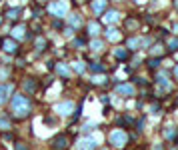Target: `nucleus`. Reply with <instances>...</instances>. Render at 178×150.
Instances as JSON below:
<instances>
[{
  "label": "nucleus",
  "mask_w": 178,
  "mask_h": 150,
  "mask_svg": "<svg viewBox=\"0 0 178 150\" xmlns=\"http://www.w3.org/2000/svg\"><path fill=\"white\" fill-rule=\"evenodd\" d=\"M118 20H120V12H118L116 8H110V10H106L104 16H102V22L108 24V26H114Z\"/></svg>",
  "instance_id": "4468645a"
},
{
  "label": "nucleus",
  "mask_w": 178,
  "mask_h": 150,
  "mask_svg": "<svg viewBox=\"0 0 178 150\" xmlns=\"http://www.w3.org/2000/svg\"><path fill=\"white\" fill-rule=\"evenodd\" d=\"M90 50H92V52H102V50H104V42L98 40V38H94V40L90 42Z\"/></svg>",
  "instance_id": "c756f323"
},
{
  "label": "nucleus",
  "mask_w": 178,
  "mask_h": 150,
  "mask_svg": "<svg viewBox=\"0 0 178 150\" xmlns=\"http://www.w3.org/2000/svg\"><path fill=\"white\" fill-rule=\"evenodd\" d=\"M154 44V38L152 36H132V38H126V48H130L132 52L142 48H148V46Z\"/></svg>",
  "instance_id": "20e7f679"
},
{
  "label": "nucleus",
  "mask_w": 178,
  "mask_h": 150,
  "mask_svg": "<svg viewBox=\"0 0 178 150\" xmlns=\"http://www.w3.org/2000/svg\"><path fill=\"white\" fill-rule=\"evenodd\" d=\"M72 72H76V74H84V72H86V64L82 62V60H74V62H72Z\"/></svg>",
  "instance_id": "cd10ccee"
},
{
  "label": "nucleus",
  "mask_w": 178,
  "mask_h": 150,
  "mask_svg": "<svg viewBox=\"0 0 178 150\" xmlns=\"http://www.w3.org/2000/svg\"><path fill=\"white\" fill-rule=\"evenodd\" d=\"M106 40L108 42H120L122 40V32L118 28H114V26H108V30H106Z\"/></svg>",
  "instance_id": "5701e85b"
},
{
  "label": "nucleus",
  "mask_w": 178,
  "mask_h": 150,
  "mask_svg": "<svg viewBox=\"0 0 178 150\" xmlns=\"http://www.w3.org/2000/svg\"><path fill=\"white\" fill-rule=\"evenodd\" d=\"M100 32H102V24L98 22V20H90V22L86 24V34L92 38H98Z\"/></svg>",
  "instance_id": "f3484780"
},
{
  "label": "nucleus",
  "mask_w": 178,
  "mask_h": 150,
  "mask_svg": "<svg viewBox=\"0 0 178 150\" xmlns=\"http://www.w3.org/2000/svg\"><path fill=\"white\" fill-rule=\"evenodd\" d=\"M20 16H22V8H20V6H16V8H8V10L4 12V18L10 20V22H14V24L20 20Z\"/></svg>",
  "instance_id": "a211bd4d"
},
{
  "label": "nucleus",
  "mask_w": 178,
  "mask_h": 150,
  "mask_svg": "<svg viewBox=\"0 0 178 150\" xmlns=\"http://www.w3.org/2000/svg\"><path fill=\"white\" fill-rule=\"evenodd\" d=\"M0 2H2V0H0Z\"/></svg>",
  "instance_id": "3c124183"
},
{
  "label": "nucleus",
  "mask_w": 178,
  "mask_h": 150,
  "mask_svg": "<svg viewBox=\"0 0 178 150\" xmlns=\"http://www.w3.org/2000/svg\"><path fill=\"white\" fill-rule=\"evenodd\" d=\"M46 10H48L54 18H62V16L68 14L70 4H68V0H50L48 6H46Z\"/></svg>",
  "instance_id": "7ed1b4c3"
},
{
  "label": "nucleus",
  "mask_w": 178,
  "mask_h": 150,
  "mask_svg": "<svg viewBox=\"0 0 178 150\" xmlns=\"http://www.w3.org/2000/svg\"><path fill=\"white\" fill-rule=\"evenodd\" d=\"M114 90H116V94H120V96H124V98H132V96H136V88H134V82L116 84V86H114Z\"/></svg>",
  "instance_id": "1a4fd4ad"
},
{
  "label": "nucleus",
  "mask_w": 178,
  "mask_h": 150,
  "mask_svg": "<svg viewBox=\"0 0 178 150\" xmlns=\"http://www.w3.org/2000/svg\"><path fill=\"white\" fill-rule=\"evenodd\" d=\"M82 108H84V98H82V100H80L78 108H74V112H72V120H78L80 116H82Z\"/></svg>",
  "instance_id": "72a5a7b5"
},
{
  "label": "nucleus",
  "mask_w": 178,
  "mask_h": 150,
  "mask_svg": "<svg viewBox=\"0 0 178 150\" xmlns=\"http://www.w3.org/2000/svg\"><path fill=\"white\" fill-rule=\"evenodd\" d=\"M116 124H118V128H128V126H134V120H132V116L118 114V116H116Z\"/></svg>",
  "instance_id": "393cba45"
},
{
  "label": "nucleus",
  "mask_w": 178,
  "mask_h": 150,
  "mask_svg": "<svg viewBox=\"0 0 178 150\" xmlns=\"http://www.w3.org/2000/svg\"><path fill=\"white\" fill-rule=\"evenodd\" d=\"M172 74H174V78L178 80V64H176V66H174V68H172Z\"/></svg>",
  "instance_id": "c03bdc74"
},
{
  "label": "nucleus",
  "mask_w": 178,
  "mask_h": 150,
  "mask_svg": "<svg viewBox=\"0 0 178 150\" xmlns=\"http://www.w3.org/2000/svg\"><path fill=\"white\" fill-rule=\"evenodd\" d=\"M98 140L94 136H82L78 142L74 144V150H98Z\"/></svg>",
  "instance_id": "0eeeda50"
},
{
  "label": "nucleus",
  "mask_w": 178,
  "mask_h": 150,
  "mask_svg": "<svg viewBox=\"0 0 178 150\" xmlns=\"http://www.w3.org/2000/svg\"><path fill=\"white\" fill-rule=\"evenodd\" d=\"M22 88H24V92H30V94H34L38 88H40V82H38L36 78H24V82H22Z\"/></svg>",
  "instance_id": "6ab92c4d"
},
{
  "label": "nucleus",
  "mask_w": 178,
  "mask_h": 150,
  "mask_svg": "<svg viewBox=\"0 0 178 150\" xmlns=\"http://www.w3.org/2000/svg\"><path fill=\"white\" fill-rule=\"evenodd\" d=\"M132 2H136V4H140V2H144V0H132Z\"/></svg>",
  "instance_id": "09e8293b"
},
{
  "label": "nucleus",
  "mask_w": 178,
  "mask_h": 150,
  "mask_svg": "<svg viewBox=\"0 0 178 150\" xmlns=\"http://www.w3.org/2000/svg\"><path fill=\"white\" fill-rule=\"evenodd\" d=\"M10 36L12 38H14V40H24V38H26L28 36V26H26V24H24V22H16L14 24V26H12V30H10Z\"/></svg>",
  "instance_id": "f8f14e48"
},
{
  "label": "nucleus",
  "mask_w": 178,
  "mask_h": 150,
  "mask_svg": "<svg viewBox=\"0 0 178 150\" xmlns=\"http://www.w3.org/2000/svg\"><path fill=\"white\" fill-rule=\"evenodd\" d=\"M14 82H0V106L8 104L12 98V94H14Z\"/></svg>",
  "instance_id": "6e6552de"
},
{
  "label": "nucleus",
  "mask_w": 178,
  "mask_h": 150,
  "mask_svg": "<svg viewBox=\"0 0 178 150\" xmlns=\"http://www.w3.org/2000/svg\"><path fill=\"white\" fill-rule=\"evenodd\" d=\"M156 86H158V94H166V92H172L174 88V82L170 80V74L164 70H160L156 74Z\"/></svg>",
  "instance_id": "39448f33"
},
{
  "label": "nucleus",
  "mask_w": 178,
  "mask_h": 150,
  "mask_svg": "<svg viewBox=\"0 0 178 150\" xmlns=\"http://www.w3.org/2000/svg\"><path fill=\"white\" fill-rule=\"evenodd\" d=\"M54 110H56L58 116H72V112H74V102H70V100L58 102Z\"/></svg>",
  "instance_id": "9b49d317"
},
{
  "label": "nucleus",
  "mask_w": 178,
  "mask_h": 150,
  "mask_svg": "<svg viewBox=\"0 0 178 150\" xmlns=\"http://www.w3.org/2000/svg\"><path fill=\"white\" fill-rule=\"evenodd\" d=\"M54 72H56L60 78H64V80H70V76H72V68H70L66 62H56V66H54Z\"/></svg>",
  "instance_id": "2eb2a0df"
},
{
  "label": "nucleus",
  "mask_w": 178,
  "mask_h": 150,
  "mask_svg": "<svg viewBox=\"0 0 178 150\" xmlns=\"http://www.w3.org/2000/svg\"><path fill=\"white\" fill-rule=\"evenodd\" d=\"M174 10H178V0H174Z\"/></svg>",
  "instance_id": "49530a36"
},
{
  "label": "nucleus",
  "mask_w": 178,
  "mask_h": 150,
  "mask_svg": "<svg viewBox=\"0 0 178 150\" xmlns=\"http://www.w3.org/2000/svg\"><path fill=\"white\" fill-rule=\"evenodd\" d=\"M88 42H86V38L84 36H76L74 40H72V48H84Z\"/></svg>",
  "instance_id": "2f4dec72"
},
{
  "label": "nucleus",
  "mask_w": 178,
  "mask_h": 150,
  "mask_svg": "<svg viewBox=\"0 0 178 150\" xmlns=\"http://www.w3.org/2000/svg\"><path fill=\"white\" fill-rule=\"evenodd\" d=\"M100 100H102V102H104V104H108V102H110V98L106 96V94H102V96H100Z\"/></svg>",
  "instance_id": "37998d69"
},
{
  "label": "nucleus",
  "mask_w": 178,
  "mask_h": 150,
  "mask_svg": "<svg viewBox=\"0 0 178 150\" xmlns=\"http://www.w3.org/2000/svg\"><path fill=\"white\" fill-rule=\"evenodd\" d=\"M150 54H152V56H160V58H162L164 56V46L160 44V42H158V44H152Z\"/></svg>",
  "instance_id": "7c9ffc66"
},
{
  "label": "nucleus",
  "mask_w": 178,
  "mask_h": 150,
  "mask_svg": "<svg viewBox=\"0 0 178 150\" xmlns=\"http://www.w3.org/2000/svg\"><path fill=\"white\" fill-rule=\"evenodd\" d=\"M88 70H90L92 74H104V72H106V66H104L102 62H90L88 64Z\"/></svg>",
  "instance_id": "a878e982"
},
{
  "label": "nucleus",
  "mask_w": 178,
  "mask_h": 150,
  "mask_svg": "<svg viewBox=\"0 0 178 150\" xmlns=\"http://www.w3.org/2000/svg\"><path fill=\"white\" fill-rule=\"evenodd\" d=\"M16 66H18V68H24V66H26V62H24V58H18V60H16Z\"/></svg>",
  "instance_id": "a19ab883"
},
{
  "label": "nucleus",
  "mask_w": 178,
  "mask_h": 150,
  "mask_svg": "<svg viewBox=\"0 0 178 150\" xmlns=\"http://www.w3.org/2000/svg\"><path fill=\"white\" fill-rule=\"evenodd\" d=\"M44 50H48V40H46L44 36H36L34 38V52L42 54Z\"/></svg>",
  "instance_id": "4be33fe9"
},
{
  "label": "nucleus",
  "mask_w": 178,
  "mask_h": 150,
  "mask_svg": "<svg viewBox=\"0 0 178 150\" xmlns=\"http://www.w3.org/2000/svg\"><path fill=\"white\" fill-rule=\"evenodd\" d=\"M84 24V20H82V16L80 14H70V18H68V26L72 28H80Z\"/></svg>",
  "instance_id": "bb28decb"
},
{
  "label": "nucleus",
  "mask_w": 178,
  "mask_h": 150,
  "mask_svg": "<svg viewBox=\"0 0 178 150\" xmlns=\"http://www.w3.org/2000/svg\"><path fill=\"white\" fill-rule=\"evenodd\" d=\"M14 150H30V148H28V144H24V142H16Z\"/></svg>",
  "instance_id": "ea45409f"
},
{
  "label": "nucleus",
  "mask_w": 178,
  "mask_h": 150,
  "mask_svg": "<svg viewBox=\"0 0 178 150\" xmlns=\"http://www.w3.org/2000/svg\"><path fill=\"white\" fill-rule=\"evenodd\" d=\"M8 104H10V116L14 120H24L32 114V100L26 94H12Z\"/></svg>",
  "instance_id": "f257e3e1"
},
{
  "label": "nucleus",
  "mask_w": 178,
  "mask_h": 150,
  "mask_svg": "<svg viewBox=\"0 0 178 150\" xmlns=\"http://www.w3.org/2000/svg\"><path fill=\"white\" fill-rule=\"evenodd\" d=\"M114 2H120V0H114Z\"/></svg>",
  "instance_id": "8fccbe9b"
},
{
  "label": "nucleus",
  "mask_w": 178,
  "mask_h": 150,
  "mask_svg": "<svg viewBox=\"0 0 178 150\" xmlns=\"http://www.w3.org/2000/svg\"><path fill=\"white\" fill-rule=\"evenodd\" d=\"M140 24H142V18H136V16H126V20H124V28L128 32H134Z\"/></svg>",
  "instance_id": "412c9836"
},
{
  "label": "nucleus",
  "mask_w": 178,
  "mask_h": 150,
  "mask_svg": "<svg viewBox=\"0 0 178 150\" xmlns=\"http://www.w3.org/2000/svg\"><path fill=\"white\" fill-rule=\"evenodd\" d=\"M152 150H166L164 144H156V146H152Z\"/></svg>",
  "instance_id": "79ce46f5"
},
{
  "label": "nucleus",
  "mask_w": 178,
  "mask_h": 150,
  "mask_svg": "<svg viewBox=\"0 0 178 150\" xmlns=\"http://www.w3.org/2000/svg\"><path fill=\"white\" fill-rule=\"evenodd\" d=\"M162 134H164V138H166L168 142L178 144V126H174V124H168V126H164Z\"/></svg>",
  "instance_id": "ddd939ff"
},
{
  "label": "nucleus",
  "mask_w": 178,
  "mask_h": 150,
  "mask_svg": "<svg viewBox=\"0 0 178 150\" xmlns=\"http://www.w3.org/2000/svg\"><path fill=\"white\" fill-rule=\"evenodd\" d=\"M90 8H92V12H94V16H100L108 10V0H92Z\"/></svg>",
  "instance_id": "dca6fc26"
},
{
  "label": "nucleus",
  "mask_w": 178,
  "mask_h": 150,
  "mask_svg": "<svg viewBox=\"0 0 178 150\" xmlns=\"http://www.w3.org/2000/svg\"><path fill=\"white\" fill-rule=\"evenodd\" d=\"M96 128H98V124H96V122H86V124L82 126V132H84V134H88V132L96 130Z\"/></svg>",
  "instance_id": "c9c22d12"
},
{
  "label": "nucleus",
  "mask_w": 178,
  "mask_h": 150,
  "mask_svg": "<svg viewBox=\"0 0 178 150\" xmlns=\"http://www.w3.org/2000/svg\"><path fill=\"white\" fill-rule=\"evenodd\" d=\"M174 106H178V94H176V98H174Z\"/></svg>",
  "instance_id": "de8ad7c7"
},
{
  "label": "nucleus",
  "mask_w": 178,
  "mask_h": 150,
  "mask_svg": "<svg viewBox=\"0 0 178 150\" xmlns=\"http://www.w3.org/2000/svg\"><path fill=\"white\" fill-rule=\"evenodd\" d=\"M12 130V116L10 114H0V132Z\"/></svg>",
  "instance_id": "b1692460"
},
{
  "label": "nucleus",
  "mask_w": 178,
  "mask_h": 150,
  "mask_svg": "<svg viewBox=\"0 0 178 150\" xmlns=\"http://www.w3.org/2000/svg\"><path fill=\"white\" fill-rule=\"evenodd\" d=\"M70 146V140H68V134H56L50 142V148L52 150H68Z\"/></svg>",
  "instance_id": "9d476101"
},
{
  "label": "nucleus",
  "mask_w": 178,
  "mask_h": 150,
  "mask_svg": "<svg viewBox=\"0 0 178 150\" xmlns=\"http://www.w3.org/2000/svg\"><path fill=\"white\" fill-rule=\"evenodd\" d=\"M168 52H178V36H172L168 40Z\"/></svg>",
  "instance_id": "473e14b6"
},
{
  "label": "nucleus",
  "mask_w": 178,
  "mask_h": 150,
  "mask_svg": "<svg viewBox=\"0 0 178 150\" xmlns=\"http://www.w3.org/2000/svg\"><path fill=\"white\" fill-rule=\"evenodd\" d=\"M144 124H146L144 116H142V118H138V120H134V128H136L138 132H142V130H144Z\"/></svg>",
  "instance_id": "e433bc0d"
},
{
  "label": "nucleus",
  "mask_w": 178,
  "mask_h": 150,
  "mask_svg": "<svg viewBox=\"0 0 178 150\" xmlns=\"http://www.w3.org/2000/svg\"><path fill=\"white\" fill-rule=\"evenodd\" d=\"M162 112V104L160 102H156V100H152V104H150V114H160Z\"/></svg>",
  "instance_id": "f704fd0d"
},
{
  "label": "nucleus",
  "mask_w": 178,
  "mask_h": 150,
  "mask_svg": "<svg viewBox=\"0 0 178 150\" xmlns=\"http://www.w3.org/2000/svg\"><path fill=\"white\" fill-rule=\"evenodd\" d=\"M52 26L56 28V30H62V28H64V22H62V18H56V20L52 22Z\"/></svg>",
  "instance_id": "58836bf2"
},
{
  "label": "nucleus",
  "mask_w": 178,
  "mask_h": 150,
  "mask_svg": "<svg viewBox=\"0 0 178 150\" xmlns=\"http://www.w3.org/2000/svg\"><path fill=\"white\" fill-rule=\"evenodd\" d=\"M112 54H114V58H116V60H120V62H126V60H130V56H132V50L124 46V48H114Z\"/></svg>",
  "instance_id": "aec40b11"
},
{
  "label": "nucleus",
  "mask_w": 178,
  "mask_h": 150,
  "mask_svg": "<svg viewBox=\"0 0 178 150\" xmlns=\"http://www.w3.org/2000/svg\"><path fill=\"white\" fill-rule=\"evenodd\" d=\"M160 64H162V58H160V56H152V58L146 60V66L150 68V70H158Z\"/></svg>",
  "instance_id": "c85d7f7f"
},
{
  "label": "nucleus",
  "mask_w": 178,
  "mask_h": 150,
  "mask_svg": "<svg viewBox=\"0 0 178 150\" xmlns=\"http://www.w3.org/2000/svg\"><path fill=\"white\" fill-rule=\"evenodd\" d=\"M128 140H130L128 132L122 130V128H114L108 134V142H110V146H114V148H124L126 144H128Z\"/></svg>",
  "instance_id": "f03ea898"
},
{
  "label": "nucleus",
  "mask_w": 178,
  "mask_h": 150,
  "mask_svg": "<svg viewBox=\"0 0 178 150\" xmlns=\"http://www.w3.org/2000/svg\"><path fill=\"white\" fill-rule=\"evenodd\" d=\"M74 32H76V28H72V26H64V36H66V38H72V36H74Z\"/></svg>",
  "instance_id": "4c0bfd02"
},
{
  "label": "nucleus",
  "mask_w": 178,
  "mask_h": 150,
  "mask_svg": "<svg viewBox=\"0 0 178 150\" xmlns=\"http://www.w3.org/2000/svg\"><path fill=\"white\" fill-rule=\"evenodd\" d=\"M2 22H4V14H0V26H2Z\"/></svg>",
  "instance_id": "a18cd8bd"
},
{
  "label": "nucleus",
  "mask_w": 178,
  "mask_h": 150,
  "mask_svg": "<svg viewBox=\"0 0 178 150\" xmlns=\"http://www.w3.org/2000/svg\"><path fill=\"white\" fill-rule=\"evenodd\" d=\"M0 48H2L6 54H10V56H18L20 54V46H18V42H16L12 36L2 38V40H0Z\"/></svg>",
  "instance_id": "423d86ee"
}]
</instances>
